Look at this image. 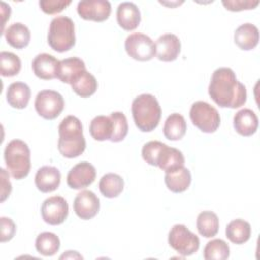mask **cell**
I'll return each mask as SVG.
<instances>
[{
    "label": "cell",
    "mask_w": 260,
    "mask_h": 260,
    "mask_svg": "<svg viewBox=\"0 0 260 260\" xmlns=\"http://www.w3.org/2000/svg\"><path fill=\"white\" fill-rule=\"evenodd\" d=\"M139 8L132 2H122L117 8L118 24L125 30H134L140 23Z\"/></svg>",
    "instance_id": "cell-17"
},
{
    "label": "cell",
    "mask_w": 260,
    "mask_h": 260,
    "mask_svg": "<svg viewBox=\"0 0 260 260\" xmlns=\"http://www.w3.org/2000/svg\"><path fill=\"white\" fill-rule=\"evenodd\" d=\"M110 117L113 121V135L110 141L120 142L128 133L127 118L122 112H113Z\"/></svg>",
    "instance_id": "cell-34"
},
{
    "label": "cell",
    "mask_w": 260,
    "mask_h": 260,
    "mask_svg": "<svg viewBox=\"0 0 260 260\" xmlns=\"http://www.w3.org/2000/svg\"><path fill=\"white\" fill-rule=\"evenodd\" d=\"M155 44V56L162 62L175 61L181 52V42L174 34L160 36Z\"/></svg>",
    "instance_id": "cell-14"
},
{
    "label": "cell",
    "mask_w": 260,
    "mask_h": 260,
    "mask_svg": "<svg viewBox=\"0 0 260 260\" xmlns=\"http://www.w3.org/2000/svg\"><path fill=\"white\" fill-rule=\"evenodd\" d=\"M95 177V168L88 161H81L68 172L67 185L74 190L84 189L94 182Z\"/></svg>",
    "instance_id": "cell-12"
},
{
    "label": "cell",
    "mask_w": 260,
    "mask_h": 260,
    "mask_svg": "<svg viewBox=\"0 0 260 260\" xmlns=\"http://www.w3.org/2000/svg\"><path fill=\"white\" fill-rule=\"evenodd\" d=\"M259 125L257 115L250 109H242L234 116V128L242 136L253 135Z\"/></svg>",
    "instance_id": "cell-18"
},
{
    "label": "cell",
    "mask_w": 260,
    "mask_h": 260,
    "mask_svg": "<svg viewBox=\"0 0 260 260\" xmlns=\"http://www.w3.org/2000/svg\"><path fill=\"white\" fill-rule=\"evenodd\" d=\"M21 69V61L18 56L11 52L0 53V72L2 76L11 77L19 73Z\"/></svg>",
    "instance_id": "cell-33"
},
{
    "label": "cell",
    "mask_w": 260,
    "mask_h": 260,
    "mask_svg": "<svg viewBox=\"0 0 260 260\" xmlns=\"http://www.w3.org/2000/svg\"><path fill=\"white\" fill-rule=\"evenodd\" d=\"M191 173L185 167L166 173L165 175V184L173 193H182L186 191L191 184Z\"/></svg>",
    "instance_id": "cell-23"
},
{
    "label": "cell",
    "mask_w": 260,
    "mask_h": 260,
    "mask_svg": "<svg viewBox=\"0 0 260 260\" xmlns=\"http://www.w3.org/2000/svg\"><path fill=\"white\" fill-rule=\"evenodd\" d=\"M61 182L60 171L51 166H44L37 171L35 176V184L39 191L50 193L58 189Z\"/></svg>",
    "instance_id": "cell-16"
},
{
    "label": "cell",
    "mask_w": 260,
    "mask_h": 260,
    "mask_svg": "<svg viewBox=\"0 0 260 260\" xmlns=\"http://www.w3.org/2000/svg\"><path fill=\"white\" fill-rule=\"evenodd\" d=\"M30 88L29 86L20 81L11 83L6 91L7 103L14 109H24L30 99Z\"/></svg>",
    "instance_id": "cell-21"
},
{
    "label": "cell",
    "mask_w": 260,
    "mask_h": 260,
    "mask_svg": "<svg viewBox=\"0 0 260 260\" xmlns=\"http://www.w3.org/2000/svg\"><path fill=\"white\" fill-rule=\"evenodd\" d=\"M4 160L10 175L21 180L25 178L30 171V150L28 145L20 140L13 139L4 149Z\"/></svg>",
    "instance_id": "cell-4"
},
{
    "label": "cell",
    "mask_w": 260,
    "mask_h": 260,
    "mask_svg": "<svg viewBox=\"0 0 260 260\" xmlns=\"http://www.w3.org/2000/svg\"><path fill=\"white\" fill-rule=\"evenodd\" d=\"M58 149L67 158H74L83 153L86 147L82 124L75 116L65 117L58 127Z\"/></svg>",
    "instance_id": "cell-2"
},
{
    "label": "cell",
    "mask_w": 260,
    "mask_h": 260,
    "mask_svg": "<svg viewBox=\"0 0 260 260\" xmlns=\"http://www.w3.org/2000/svg\"><path fill=\"white\" fill-rule=\"evenodd\" d=\"M0 222H1V242L4 243L7 241H10L14 237L16 232L15 223L11 218L4 217V216L0 218Z\"/></svg>",
    "instance_id": "cell-38"
},
{
    "label": "cell",
    "mask_w": 260,
    "mask_h": 260,
    "mask_svg": "<svg viewBox=\"0 0 260 260\" xmlns=\"http://www.w3.org/2000/svg\"><path fill=\"white\" fill-rule=\"evenodd\" d=\"M48 44L56 52L63 53L75 45L74 22L67 16H57L50 23Z\"/></svg>",
    "instance_id": "cell-5"
},
{
    "label": "cell",
    "mask_w": 260,
    "mask_h": 260,
    "mask_svg": "<svg viewBox=\"0 0 260 260\" xmlns=\"http://www.w3.org/2000/svg\"><path fill=\"white\" fill-rule=\"evenodd\" d=\"M111 10V3L106 0H84L77 4V13L85 20L105 21L109 18Z\"/></svg>",
    "instance_id": "cell-11"
},
{
    "label": "cell",
    "mask_w": 260,
    "mask_h": 260,
    "mask_svg": "<svg viewBox=\"0 0 260 260\" xmlns=\"http://www.w3.org/2000/svg\"><path fill=\"white\" fill-rule=\"evenodd\" d=\"M60 248V239L51 232L41 233L36 239V249L44 256L55 255Z\"/></svg>",
    "instance_id": "cell-31"
},
{
    "label": "cell",
    "mask_w": 260,
    "mask_h": 260,
    "mask_svg": "<svg viewBox=\"0 0 260 260\" xmlns=\"http://www.w3.org/2000/svg\"><path fill=\"white\" fill-rule=\"evenodd\" d=\"M190 119L195 127L205 133H212L220 125V116L210 104L198 101L190 109Z\"/></svg>",
    "instance_id": "cell-6"
},
{
    "label": "cell",
    "mask_w": 260,
    "mask_h": 260,
    "mask_svg": "<svg viewBox=\"0 0 260 260\" xmlns=\"http://www.w3.org/2000/svg\"><path fill=\"white\" fill-rule=\"evenodd\" d=\"M225 236L234 244H244L251 237V225L244 219H234L226 225Z\"/></svg>",
    "instance_id": "cell-26"
},
{
    "label": "cell",
    "mask_w": 260,
    "mask_h": 260,
    "mask_svg": "<svg viewBox=\"0 0 260 260\" xmlns=\"http://www.w3.org/2000/svg\"><path fill=\"white\" fill-rule=\"evenodd\" d=\"M208 93L221 108H240L247 101L246 86L237 79L235 72L229 67H220L213 71Z\"/></svg>",
    "instance_id": "cell-1"
},
{
    "label": "cell",
    "mask_w": 260,
    "mask_h": 260,
    "mask_svg": "<svg viewBox=\"0 0 260 260\" xmlns=\"http://www.w3.org/2000/svg\"><path fill=\"white\" fill-rule=\"evenodd\" d=\"M196 228L201 236L212 238L218 233L219 219L213 211H202L197 216Z\"/></svg>",
    "instance_id": "cell-28"
},
{
    "label": "cell",
    "mask_w": 260,
    "mask_h": 260,
    "mask_svg": "<svg viewBox=\"0 0 260 260\" xmlns=\"http://www.w3.org/2000/svg\"><path fill=\"white\" fill-rule=\"evenodd\" d=\"M89 133L94 140H111L113 135V121L109 116H96L89 124Z\"/></svg>",
    "instance_id": "cell-27"
},
{
    "label": "cell",
    "mask_w": 260,
    "mask_h": 260,
    "mask_svg": "<svg viewBox=\"0 0 260 260\" xmlns=\"http://www.w3.org/2000/svg\"><path fill=\"white\" fill-rule=\"evenodd\" d=\"M184 165L185 157L182 151L174 147H169L166 144L157 159V167L166 173H170L184 167Z\"/></svg>",
    "instance_id": "cell-22"
},
{
    "label": "cell",
    "mask_w": 260,
    "mask_h": 260,
    "mask_svg": "<svg viewBox=\"0 0 260 260\" xmlns=\"http://www.w3.org/2000/svg\"><path fill=\"white\" fill-rule=\"evenodd\" d=\"M169 245L182 256H190L196 253L200 246L199 238L184 224H175L168 238Z\"/></svg>",
    "instance_id": "cell-7"
},
{
    "label": "cell",
    "mask_w": 260,
    "mask_h": 260,
    "mask_svg": "<svg viewBox=\"0 0 260 260\" xmlns=\"http://www.w3.org/2000/svg\"><path fill=\"white\" fill-rule=\"evenodd\" d=\"M68 210V203L62 196H52L43 202L41 214L46 223L59 225L67 218Z\"/></svg>",
    "instance_id": "cell-10"
},
{
    "label": "cell",
    "mask_w": 260,
    "mask_h": 260,
    "mask_svg": "<svg viewBox=\"0 0 260 260\" xmlns=\"http://www.w3.org/2000/svg\"><path fill=\"white\" fill-rule=\"evenodd\" d=\"M6 42L15 49L25 48L30 41V31L26 25L21 22L12 23L4 30Z\"/></svg>",
    "instance_id": "cell-24"
},
{
    "label": "cell",
    "mask_w": 260,
    "mask_h": 260,
    "mask_svg": "<svg viewBox=\"0 0 260 260\" xmlns=\"http://www.w3.org/2000/svg\"><path fill=\"white\" fill-rule=\"evenodd\" d=\"M125 50L132 59L141 62L151 60L156 53L154 42L141 32H133L127 37Z\"/></svg>",
    "instance_id": "cell-9"
},
{
    "label": "cell",
    "mask_w": 260,
    "mask_h": 260,
    "mask_svg": "<svg viewBox=\"0 0 260 260\" xmlns=\"http://www.w3.org/2000/svg\"><path fill=\"white\" fill-rule=\"evenodd\" d=\"M70 85L72 90L81 98L92 95L98 89V81L95 77L85 69L79 71L72 78Z\"/></svg>",
    "instance_id": "cell-20"
},
{
    "label": "cell",
    "mask_w": 260,
    "mask_h": 260,
    "mask_svg": "<svg viewBox=\"0 0 260 260\" xmlns=\"http://www.w3.org/2000/svg\"><path fill=\"white\" fill-rule=\"evenodd\" d=\"M165 143L157 141V140H152L148 141L145 143L142 147V157L143 159L150 166L157 167V159L159 157V154L165 147Z\"/></svg>",
    "instance_id": "cell-35"
},
{
    "label": "cell",
    "mask_w": 260,
    "mask_h": 260,
    "mask_svg": "<svg viewBox=\"0 0 260 260\" xmlns=\"http://www.w3.org/2000/svg\"><path fill=\"white\" fill-rule=\"evenodd\" d=\"M131 112L136 127L142 132L154 130L161 117V109L155 96L142 93L134 99Z\"/></svg>",
    "instance_id": "cell-3"
},
{
    "label": "cell",
    "mask_w": 260,
    "mask_h": 260,
    "mask_svg": "<svg viewBox=\"0 0 260 260\" xmlns=\"http://www.w3.org/2000/svg\"><path fill=\"white\" fill-rule=\"evenodd\" d=\"M99 189L107 198L117 197L124 189V180L118 174L108 173L101 178L99 182Z\"/></svg>",
    "instance_id": "cell-29"
},
{
    "label": "cell",
    "mask_w": 260,
    "mask_h": 260,
    "mask_svg": "<svg viewBox=\"0 0 260 260\" xmlns=\"http://www.w3.org/2000/svg\"><path fill=\"white\" fill-rule=\"evenodd\" d=\"M223 6L230 11H242L254 9L258 6L259 1H251V0H223Z\"/></svg>",
    "instance_id": "cell-37"
},
{
    "label": "cell",
    "mask_w": 260,
    "mask_h": 260,
    "mask_svg": "<svg viewBox=\"0 0 260 260\" xmlns=\"http://www.w3.org/2000/svg\"><path fill=\"white\" fill-rule=\"evenodd\" d=\"M186 130H187V124H186L185 118L178 113L171 114L167 118L162 128L165 137L173 141L180 140L181 138H183V136L186 133Z\"/></svg>",
    "instance_id": "cell-25"
},
{
    "label": "cell",
    "mask_w": 260,
    "mask_h": 260,
    "mask_svg": "<svg viewBox=\"0 0 260 260\" xmlns=\"http://www.w3.org/2000/svg\"><path fill=\"white\" fill-rule=\"evenodd\" d=\"M73 209L79 218L83 220L91 219L100 210V199L92 191H81L74 199Z\"/></svg>",
    "instance_id": "cell-13"
},
{
    "label": "cell",
    "mask_w": 260,
    "mask_h": 260,
    "mask_svg": "<svg viewBox=\"0 0 260 260\" xmlns=\"http://www.w3.org/2000/svg\"><path fill=\"white\" fill-rule=\"evenodd\" d=\"M71 1L65 0H41L39 5L41 9L47 14H57L63 11L68 5H70Z\"/></svg>",
    "instance_id": "cell-36"
},
{
    "label": "cell",
    "mask_w": 260,
    "mask_h": 260,
    "mask_svg": "<svg viewBox=\"0 0 260 260\" xmlns=\"http://www.w3.org/2000/svg\"><path fill=\"white\" fill-rule=\"evenodd\" d=\"M11 183L7 172L4 169H1V202H3L11 193Z\"/></svg>",
    "instance_id": "cell-39"
},
{
    "label": "cell",
    "mask_w": 260,
    "mask_h": 260,
    "mask_svg": "<svg viewBox=\"0 0 260 260\" xmlns=\"http://www.w3.org/2000/svg\"><path fill=\"white\" fill-rule=\"evenodd\" d=\"M63 96L51 89L40 91L35 100V109L37 113L46 120L56 119L64 109Z\"/></svg>",
    "instance_id": "cell-8"
},
{
    "label": "cell",
    "mask_w": 260,
    "mask_h": 260,
    "mask_svg": "<svg viewBox=\"0 0 260 260\" xmlns=\"http://www.w3.org/2000/svg\"><path fill=\"white\" fill-rule=\"evenodd\" d=\"M230 256V247L221 239L209 241L203 250L205 260H225Z\"/></svg>",
    "instance_id": "cell-32"
},
{
    "label": "cell",
    "mask_w": 260,
    "mask_h": 260,
    "mask_svg": "<svg viewBox=\"0 0 260 260\" xmlns=\"http://www.w3.org/2000/svg\"><path fill=\"white\" fill-rule=\"evenodd\" d=\"M60 258H82V256L79 255L76 251H67V253L63 254Z\"/></svg>",
    "instance_id": "cell-41"
},
{
    "label": "cell",
    "mask_w": 260,
    "mask_h": 260,
    "mask_svg": "<svg viewBox=\"0 0 260 260\" xmlns=\"http://www.w3.org/2000/svg\"><path fill=\"white\" fill-rule=\"evenodd\" d=\"M85 64L84 62L77 58V57H72V58H67L62 61H60L58 73H57V78H59L62 82L70 84L72 78L77 74L79 71L85 69Z\"/></svg>",
    "instance_id": "cell-30"
},
{
    "label": "cell",
    "mask_w": 260,
    "mask_h": 260,
    "mask_svg": "<svg viewBox=\"0 0 260 260\" xmlns=\"http://www.w3.org/2000/svg\"><path fill=\"white\" fill-rule=\"evenodd\" d=\"M1 6H2V15H3V18H4V20L2 21V31H3L6 19L7 18L9 19V15H10L11 9H10V6L7 5L5 2H1Z\"/></svg>",
    "instance_id": "cell-40"
},
{
    "label": "cell",
    "mask_w": 260,
    "mask_h": 260,
    "mask_svg": "<svg viewBox=\"0 0 260 260\" xmlns=\"http://www.w3.org/2000/svg\"><path fill=\"white\" fill-rule=\"evenodd\" d=\"M60 61L54 56L42 53L35 57L31 63L35 75L44 80H50L57 77Z\"/></svg>",
    "instance_id": "cell-15"
},
{
    "label": "cell",
    "mask_w": 260,
    "mask_h": 260,
    "mask_svg": "<svg viewBox=\"0 0 260 260\" xmlns=\"http://www.w3.org/2000/svg\"><path fill=\"white\" fill-rule=\"evenodd\" d=\"M234 41L241 50H253L259 43V30L252 23L241 24L235 31Z\"/></svg>",
    "instance_id": "cell-19"
}]
</instances>
